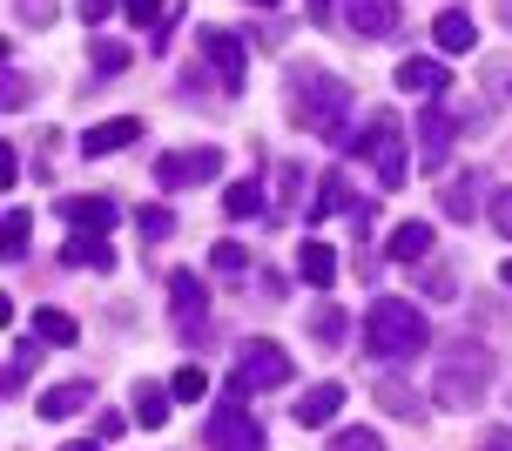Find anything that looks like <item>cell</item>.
Instances as JSON below:
<instances>
[{
    "label": "cell",
    "mask_w": 512,
    "mask_h": 451,
    "mask_svg": "<svg viewBox=\"0 0 512 451\" xmlns=\"http://www.w3.org/2000/svg\"><path fill=\"white\" fill-rule=\"evenodd\" d=\"M371 391H378V404L391 411V418H418V411H425V404H418V391H411L405 377H378Z\"/></svg>",
    "instance_id": "22"
},
{
    "label": "cell",
    "mask_w": 512,
    "mask_h": 451,
    "mask_svg": "<svg viewBox=\"0 0 512 451\" xmlns=\"http://www.w3.org/2000/svg\"><path fill=\"white\" fill-rule=\"evenodd\" d=\"M337 411H344V384H310L304 398L290 404V418H297L304 431H310V425H331Z\"/></svg>",
    "instance_id": "13"
},
{
    "label": "cell",
    "mask_w": 512,
    "mask_h": 451,
    "mask_svg": "<svg viewBox=\"0 0 512 451\" xmlns=\"http://www.w3.org/2000/svg\"><path fill=\"white\" fill-rule=\"evenodd\" d=\"M203 54H209V68H216V81H223L230 95H243V81H250V54H243V41H236L230 27H203Z\"/></svg>",
    "instance_id": "10"
},
{
    "label": "cell",
    "mask_w": 512,
    "mask_h": 451,
    "mask_svg": "<svg viewBox=\"0 0 512 451\" xmlns=\"http://www.w3.org/2000/svg\"><path fill=\"white\" fill-rule=\"evenodd\" d=\"M277 384H290V351H283V344H270V337L236 344V371H230L236 398H250V391H277Z\"/></svg>",
    "instance_id": "5"
},
{
    "label": "cell",
    "mask_w": 512,
    "mask_h": 451,
    "mask_svg": "<svg viewBox=\"0 0 512 451\" xmlns=\"http://www.w3.org/2000/svg\"><path fill=\"white\" fill-rule=\"evenodd\" d=\"M479 451H512V425H492L486 438H479Z\"/></svg>",
    "instance_id": "40"
},
{
    "label": "cell",
    "mask_w": 512,
    "mask_h": 451,
    "mask_svg": "<svg viewBox=\"0 0 512 451\" xmlns=\"http://www.w3.org/2000/svg\"><path fill=\"white\" fill-rule=\"evenodd\" d=\"M331 451H384V438H378V431H364V425H351V431H337V438H331Z\"/></svg>",
    "instance_id": "31"
},
{
    "label": "cell",
    "mask_w": 512,
    "mask_h": 451,
    "mask_svg": "<svg viewBox=\"0 0 512 451\" xmlns=\"http://www.w3.org/2000/svg\"><path fill=\"white\" fill-rule=\"evenodd\" d=\"M169 310H176V337L182 344H203L209 337V290L196 270H169Z\"/></svg>",
    "instance_id": "6"
},
{
    "label": "cell",
    "mask_w": 512,
    "mask_h": 451,
    "mask_svg": "<svg viewBox=\"0 0 512 451\" xmlns=\"http://www.w3.org/2000/svg\"><path fill=\"white\" fill-rule=\"evenodd\" d=\"M88 404H95V384H88V377H75V384L41 391V418H48V425H61V418H75V411H88Z\"/></svg>",
    "instance_id": "15"
},
{
    "label": "cell",
    "mask_w": 512,
    "mask_h": 451,
    "mask_svg": "<svg viewBox=\"0 0 512 451\" xmlns=\"http://www.w3.org/2000/svg\"><path fill=\"white\" fill-rule=\"evenodd\" d=\"M250 7H283V0H250Z\"/></svg>",
    "instance_id": "46"
},
{
    "label": "cell",
    "mask_w": 512,
    "mask_h": 451,
    "mask_svg": "<svg viewBox=\"0 0 512 451\" xmlns=\"http://www.w3.org/2000/svg\"><path fill=\"white\" fill-rule=\"evenodd\" d=\"M310 21L324 27V21H337V0H310Z\"/></svg>",
    "instance_id": "42"
},
{
    "label": "cell",
    "mask_w": 512,
    "mask_h": 451,
    "mask_svg": "<svg viewBox=\"0 0 512 451\" xmlns=\"http://www.w3.org/2000/svg\"><path fill=\"white\" fill-rule=\"evenodd\" d=\"M0 68H7V108H21V101H27V75L14 68V61H0Z\"/></svg>",
    "instance_id": "38"
},
{
    "label": "cell",
    "mask_w": 512,
    "mask_h": 451,
    "mask_svg": "<svg viewBox=\"0 0 512 451\" xmlns=\"http://www.w3.org/2000/svg\"><path fill=\"white\" fill-rule=\"evenodd\" d=\"M88 61H95V75H102V81H115V75H128V61H135V54H128L122 41H95Z\"/></svg>",
    "instance_id": "27"
},
{
    "label": "cell",
    "mask_w": 512,
    "mask_h": 451,
    "mask_svg": "<svg viewBox=\"0 0 512 451\" xmlns=\"http://www.w3.org/2000/svg\"><path fill=\"white\" fill-rule=\"evenodd\" d=\"M344 115H351V88L337 75H324V68H310V75L297 68V75H290V122L297 128L324 135V142H358Z\"/></svg>",
    "instance_id": "1"
},
{
    "label": "cell",
    "mask_w": 512,
    "mask_h": 451,
    "mask_svg": "<svg viewBox=\"0 0 512 451\" xmlns=\"http://www.w3.org/2000/svg\"><path fill=\"white\" fill-rule=\"evenodd\" d=\"M425 290H432L438 303H452V297H459V276H452V270H432V276H425Z\"/></svg>",
    "instance_id": "36"
},
{
    "label": "cell",
    "mask_w": 512,
    "mask_h": 451,
    "mask_svg": "<svg viewBox=\"0 0 512 451\" xmlns=\"http://www.w3.org/2000/svg\"><path fill=\"white\" fill-rule=\"evenodd\" d=\"M122 14L135 27H155V21H162V0H122Z\"/></svg>",
    "instance_id": "34"
},
{
    "label": "cell",
    "mask_w": 512,
    "mask_h": 451,
    "mask_svg": "<svg viewBox=\"0 0 512 451\" xmlns=\"http://www.w3.org/2000/svg\"><path fill=\"white\" fill-rule=\"evenodd\" d=\"M432 344V324H425V310L418 303H405V297H378L371 310H364V351L371 357H418Z\"/></svg>",
    "instance_id": "2"
},
{
    "label": "cell",
    "mask_w": 512,
    "mask_h": 451,
    "mask_svg": "<svg viewBox=\"0 0 512 451\" xmlns=\"http://www.w3.org/2000/svg\"><path fill=\"white\" fill-rule=\"evenodd\" d=\"M344 21H351V34H364V41H391V34L405 27V7H398V0H344Z\"/></svg>",
    "instance_id": "11"
},
{
    "label": "cell",
    "mask_w": 512,
    "mask_h": 451,
    "mask_svg": "<svg viewBox=\"0 0 512 451\" xmlns=\"http://www.w3.org/2000/svg\"><path fill=\"white\" fill-rule=\"evenodd\" d=\"M108 14H115V0H81V21H88V27L108 21Z\"/></svg>",
    "instance_id": "41"
},
{
    "label": "cell",
    "mask_w": 512,
    "mask_h": 451,
    "mask_svg": "<svg viewBox=\"0 0 512 451\" xmlns=\"http://www.w3.org/2000/svg\"><path fill=\"white\" fill-rule=\"evenodd\" d=\"M499 21H506V27H512V0H499Z\"/></svg>",
    "instance_id": "44"
},
{
    "label": "cell",
    "mask_w": 512,
    "mask_h": 451,
    "mask_svg": "<svg viewBox=\"0 0 512 451\" xmlns=\"http://www.w3.org/2000/svg\"><path fill=\"white\" fill-rule=\"evenodd\" d=\"M27 371H34V351H14V364H7V391H21Z\"/></svg>",
    "instance_id": "39"
},
{
    "label": "cell",
    "mask_w": 512,
    "mask_h": 451,
    "mask_svg": "<svg viewBox=\"0 0 512 451\" xmlns=\"http://www.w3.org/2000/svg\"><path fill=\"white\" fill-rule=\"evenodd\" d=\"M310 330H317V351H344V310L324 303V310L310 317Z\"/></svg>",
    "instance_id": "28"
},
{
    "label": "cell",
    "mask_w": 512,
    "mask_h": 451,
    "mask_svg": "<svg viewBox=\"0 0 512 451\" xmlns=\"http://www.w3.org/2000/svg\"><path fill=\"white\" fill-rule=\"evenodd\" d=\"M216 169H223V149H169L155 162V182L162 189H203Z\"/></svg>",
    "instance_id": "8"
},
{
    "label": "cell",
    "mask_w": 512,
    "mask_h": 451,
    "mask_svg": "<svg viewBox=\"0 0 512 451\" xmlns=\"http://www.w3.org/2000/svg\"><path fill=\"white\" fill-rule=\"evenodd\" d=\"M263 182H230V196H223V209H230L236 223H243V216H263Z\"/></svg>",
    "instance_id": "26"
},
{
    "label": "cell",
    "mask_w": 512,
    "mask_h": 451,
    "mask_svg": "<svg viewBox=\"0 0 512 451\" xmlns=\"http://www.w3.org/2000/svg\"><path fill=\"white\" fill-rule=\"evenodd\" d=\"M209 270H250V250H243V243H216V250H209Z\"/></svg>",
    "instance_id": "32"
},
{
    "label": "cell",
    "mask_w": 512,
    "mask_h": 451,
    "mask_svg": "<svg viewBox=\"0 0 512 451\" xmlns=\"http://www.w3.org/2000/svg\"><path fill=\"white\" fill-rule=\"evenodd\" d=\"M142 135V122L135 115H115V122H95L88 135H81V155H115V149H128Z\"/></svg>",
    "instance_id": "16"
},
{
    "label": "cell",
    "mask_w": 512,
    "mask_h": 451,
    "mask_svg": "<svg viewBox=\"0 0 512 451\" xmlns=\"http://www.w3.org/2000/svg\"><path fill=\"white\" fill-rule=\"evenodd\" d=\"M61 451H102V438H68Z\"/></svg>",
    "instance_id": "43"
},
{
    "label": "cell",
    "mask_w": 512,
    "mask_h": 451,
    "mask_svg": "<svg viewBox=\"0 0 512 451\" xmlns=\"http://www.w3.org/2000/svg\"><path fill=\"white\" fill-rule=\"evenodd\" d=\"M203 438H209V451H263V425L243 411V398H236V391L209 411V431H203Z\"/></svg>",
    "instance_id": "7"
},
{
    "label": "cell",
    "mask_w": 512,
    "mask_h": 451,
    "mask_svg": "<svg viewBox=\"0 0 512 451\" xmlns=\"http://www.w3.org/2000/svg\"><path fill=\"white\" fill-rule=\"evenodd\" d=\"M14 14H21L27 27H48L54 21V0H14Z\"/></svg>",
    "instance_id": "35"
},
{
    "label": "cell",
    "mask_w": 512,
    "mask_h": 451,
    "mask_svg": "<svg viewBox=\"0 0 512 451\" xmlns=\"http://www.w3.org/2000/svg\"><path fill=\"white\" fill-rule=\"evenodd\" d=\"M297 276H304L310 290H331V283H337V250H331V243H317V236H304V250H297Z\"/></svg>",
    "instance_id": "17"
},
{
    "label": "cell",
    "mask_w": 512,
    "mask_h": 451,
    "mask_svg": "<svg viewBox=\"0 0 512 451\" xmlns=\"http://www.w3.org/2000/svg\"><path fill=\"white\" fill-rule=\"evenodd\" d=\"M432 256V223H398L391 229V263H418Z\"/></svg>",
    "instance_id": "21"
},
{
    "label": "cell",
    "mask_w": 512,
    "mask_h": 451,
    "mask_svg": "<svg viewBox=\"0 0 512 451\" xmlns=\"http://www.w3.org/2000/svg\"><path fill=\"white\" fill-rule=\"evenodd\" d=\"M169 391H176V404H203V391H209L203 364H182V371L169 377Z\"/></svg>",
    "instance_id": "29"
},
{
    "label": "cell",
    "mask_w": 512,
    "mask_h": 451,
    "mask_svg": "<svg viewBox=\"0 0 512 451\" xmlns=\"http://www.w3.org/2000/svg\"><path fill=\"white\" fill-rule=\"evenodd\" d=\"M61 263L68 270H115V250H108V236H95V229H75L61 243Z\"/></svg>",
    "instance_id": "14"
},
{
    "label": "cell",
    "mask_w": 512,
    "mask_h": 451,
    "mask_svg": "<svg viewBox=\"0 0 512 451\" xmlns=\"http://www.w3.org/2000/svg\"><path fill=\"white\" fill-rule=\"evenodd\" d=\"M331 209H358V196H351V182L337 176V169H331V176H324V196L310 202V223H324Z\"/></svg>",
    "instance_id": "23"
},
{
    "label": "cell",
    "mask_w": 512,
    "mask_h": 451,
    "mask_svg": "<svg viewBox=\"0 0 512 451\" xmlns=\"http://www.w3.org/2000/svg\"><path fill=\"white\" fill-rule=\"evenodd\" d=\"M432 41H438L445 54H472V48H479V27H472V14H459V7H452V14H438Z\"/></svg>",
    "instance_id": "19"
},
{
    "label": "cell",
    "mask_w": 512,
    "mask_h": 451,
    "mask_svg": "<svg viewBox=\"0 0 512 451\" xmlns=\"http://www.w3.org/2000/svg\"><path fill=\"white\" fill-rule=\"evenodd\" d=\"M391 81H398L405 95H445V81H452V75H445V61H398V75H391Z\"/></svg>",
    "instance_id": "18"
},
{
    "label": "cell",
    "mask_w": 512,
    "mask_h": 451,
    "mask_svg": "<svg viewBox=\"0 0 512 451\" xmlns=\"http://www.w3.org/2000/svg\"><path fill=\"white\" fill-rule=\"evenodd\" d=\"M61 223L108 236V229H115V202H108V196H61Z\"/></svg>",
    "instance_id": "12"
},
{
    "label": "cell",
    "mask_w": 512,
    "mask_h": 451,
    "mask_svg": "<svg viewBox=\"0 0 512 451\" xmlns=\"http://www.w3.org/2000/svg\"><path fill=\"white\" fill-rule=\"evenodd\" d=\"M351 149L371 162L378 189H405V176H411V149H405V128L391 122V115H371V122L358 128V142H351Z\"/></svg>",
    "instance_id": "4"
},
{
    "label": "cell",
    "mask_w": 512,
    "mask_h": 451,
    "mask_svg": "<svg viewBox=\"0 0 512 451\" xmlns=\"http://www.w3.org/2000/svg\"><path fill=\"white\" fill-rule=\"evenodd\" d=\"M34 337H41V344H54V351H75V344H81V324L68 317V310H34Z\"/></svg>",
    "instance_id": "20"
},
{
    "label": "cell",
    "mask_w": 512,
    "mask_h": 451,
    "mask_svg": "<svg viewBox=\"0 0 512 451\" xmlns=\"http://www.w3.org/2000/svg\"><path fill=\"white\" fill-rule=\"evenodd\" d=\"M452 142H459V115H452V108H418V169H425V176L445 169Z\"/></svg>",
    "instance_id": "9"
},
{
    "label": "cell",
    "mask_w": 512,
    "mask_h": 451,
    "mask_svg": "<svg viewBox=\"0 0 512 451\" xmlns=\"http://www.w3.org/2000/svg\"><path fill=\"white\" fill-rule=\"evenodd\" d=\"M135 229H142V243H169V236H176V209H162V202H142Z\"/></svg>",
    "instance_id": "24"
},
{
    "label": "cell",
    "mask_w": 512,
    "mask_h": 451,
    "mask_svg": "<svg viewBox=\"0 0 512 451\" xmlns=\"http://www.w3.org/2000/svg\"><path fill=\"white\" fill-rule=\"evenodd\" d=\"M492 384V351H472V344H452L445 364L432 377V404L438 411H479Z\"/></svg>",
    "instance_id": "3"
},
{
    "label": "cell",
    "mask_w": 512,
    "mask_h": 451,
    "mask_svg": "<svg viewBox=\"0 0 512 451\" xmlns=\"http://www.w3.org/2000/svg\"><path fill=\"white\" fill-rule=\"evenodd\" d=\"M445 209H452V216H472V209H479V176L452 182V189H445Z\"/></svg>",
    "instance_id": "30"
},
{
    "label": "cell",
    "mask_w": 512,
    "mask_h": 451,
    "mask_svg": "<svg viewBox=\"0 0 512 451\" xmlns=\"http://www.w3.org/2000/svg\"><path fill=\"white\" fill-rule=\"evenodd\" d=\"M169 404H176V391H162V384H135V418H142V425H162Z\"/></svg>",
    "instance_id": "25"
},
{
    "label": "cell",
    "mask_w": 512,
    "mask_h": 451,
    "mask_svg": "<svg viewBox=\"0 0 512 451\" xmlns=\"http://www.w3.org/2000/svg\"><path fill=\"white\" fill-rule=\"evenodd\" d=\"M492 229H499V236H512V189H499V196H492Z\"/></svg>",
    "instance_id": "37"
},
{
    "label": "cell",
    "mask_w": 512,
    "mask_h": 451,
    "mask_svg": "<svg viewBox=\"0 0 512 451\" xmlns=\"http://www.w3.org/2000/svg\"><path fill=\"white\" fill-rule=\"evenodd\" d=\"M7 256H27V209H7Z\"/></svg>",
    "instance_id": "33"
},
{
    "label": "cell",
    "mask_w": 512,
    "mask_h": 451,
    "mask_svg": "<svg viewBox=\"0 0 512 451\" xmlns=\"http://www.w3.org/2000/svg\"><path fill=\"white\" fill-rule=\"evenodd\" d=\"M499 283H506V290H512V263H506V270H499Z\"/></svg>",
    "instance_id": "45"
}]
</instances>
